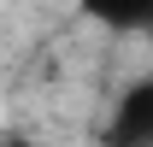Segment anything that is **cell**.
Returning a JSON list of instances; mask_svg holds the SVG:
<instances>
[{
	"mask_svg": "<svg viewBox=\"0 0 153 147\" xmlns=\"http://www.w3.org/2000/svg\"><path fill=\"white\" fill-rule=\"evenodd\" d=\"M106 147H153V76H135L130 88L112 100Z\"/></svg>",
	"mask_w": 153,
	"mask_h": 147,
	"instance_id": "1",
	"label": "cell"
},
{
	"mask_svg": "<svg viewBox=\"0 0 153 147\" xmlns=\"http://www.w3.org/2000/svg\"><path fill=\"white\" fill-rule=\"evenodd\" d=\"M76 12L94 18L100 30H118V36L153 30V0H76Z\"/></svg>",
	"mask_w": 153,
	"mask_h": 147,
	"instance_id": "2",
	"label": "cell"
},
{
	"mask_svg": "<svg viewBox=\"0 0 153 147\" xmlns=\"http://www.w3.org/2000/svg\"><path fill=\"white\" fill-rule=\"evenodd\" d=\"M0 147H30V141H0Z\"/></svg>",
	"mask_w": 153,
	"mask_h": 147,
	"instance_id": "3",
	"label": "cell"
}]
</instances>
